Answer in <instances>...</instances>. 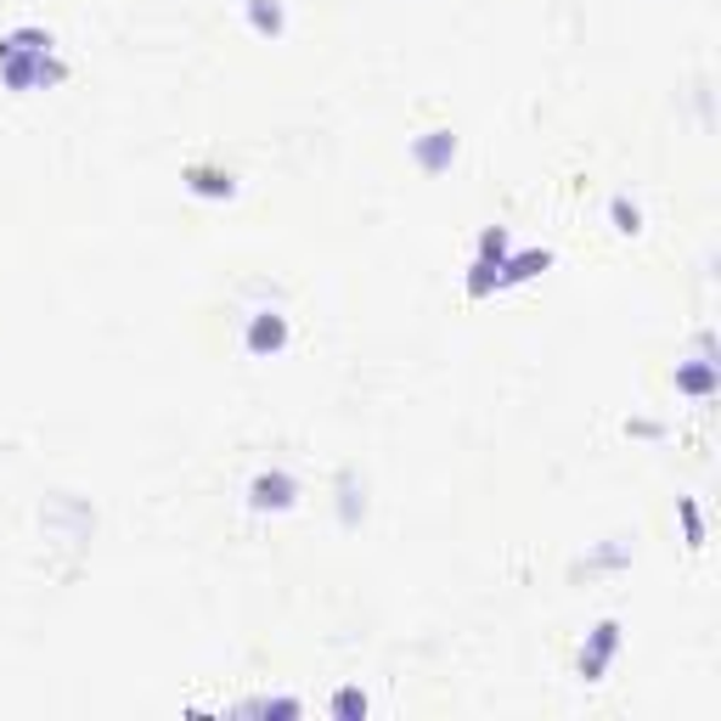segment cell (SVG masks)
<instances>
[{
	"mask_svg": "<svg viewBox=\"0 0 721 721\" xmlns=\"http://www.w3.org/2000/svg\"><path fill=\"white\" fill-rule=\"evenodd\" d=\"M69 80V63L56 56V40L51 29L29 23V29H12L0 34V85L29 96V91H45V85H63Z\"/></svg>",
	"mask_w": 721,
	"mask_h": 721,
	"instance_id": "6da1fadb",
	"label": "cell"
},
{
	"mask_svg": "<svg viewBox=\"0 0 721 721\" xmlns=\"http://www.w3.org/2000/svg\"><path fill=\"white\" fill-rule=\"evenodd\" d=\"M293 502H299V479L288 468H260L249 479V508L254 513H288Z\"/></svg>",
	"mask_w": 721,
	"mask_h": 721,
	"instance_id": "7a4b0ae2",
	"label": "cell"
},
{
	"mask_svg": "<svg viewBox=\"0 0 721 721\" xmlns=\"http://www.w3.org/2000/svg\"><path fill=\"white\" fill-rule=\"evenodd\" d=\"M620 642H626L620 620H597V626L586 631V648H581V677H586V682H604V671H609V659L620 654Z\"/></svg>",
	"mask_w": 721,
	"mask_h": 721,
	"instance_id": "3957f363",
	"label": "cell"
},
{
	"mask_svg": "<svg viewBox=\"0 0 721 721\" xmlns=\"http://www.w3.org/2000/svg\"><path fill=\"white\" fill-rule=\"evenodd\" d=\"M288 338H293V322H288L282 311H254L249 327H243V349L260 355V360H265V355H282Z\"/></svg>",
	"mask_w": 721,
	"mask_h": 721,
	"instance_id": "277c9868",
	"label": "cell"
},
{
	"mask_svg": "<svg viewBox=\"0 0 721 721\" xmlns=\"http://www.w3.org/2000/svg\"><path fill=\"white\" fill-rule=\"evenodd\" d=\"M180 187H187L192 198H231L237 192V175L226 169V164H187V169H180Z\"/></svg>",
	"mask_w": 721,
	"mask_h": 721,
	"instance_id": "5b68a950",
	"label": "cell"
},
{
	"mask_svg": "<svg viewBox=\"0 0 721 721\" xmlns=\"http://www.w3.org/2000/svg\"><path fill=\"white\" fill-rule=\"evenodd\" d=\"M411 158H417V169H424V175H440V169H451V158H457V136H451V130L411 136Z\"/></svg>",
	"mask_w": 721,
	"mask_h": 721,
	"instance_id": "8992f818",
	"label": "cell"
},
{
	"mask_svg": "<svg viewBox=\"0 0 721 721\" xmlns=\"http://www.w3.org/2000/svg\"><path fill=\"white\" fill-rule=\"evenodd\" d=\"M547 265H553V249H524V254H508V260H502V271H497V293H502V288H519V282H535Z\"/></svg>",
	"mask_w": 721,
	"mask_h": 721,
	"instance_id": "52a82bcc",
	"label": "cell"
},
{
	"mask_svg": "<svg viewBox=\"0 0 721 721\" xmlns=\"http://www.w3.org/2000/svg\"><path fill=\"white\" fill-rule=\"evenodd\" d=\"M243 12H249V29L260 40H282L288 34V7H282V0H243Z\"/></svg>",
	"mask_w": 721,
	"mask_h": 721,
	"instance_id": "ba28073f",
	"label": "cell"
},
{
	"mask_svg": "<svg viewBox=\"0 0 721 721\" xmlns=\"http://www.w3.org/2000/svg\"><path fill=\"white\" fill-rule=\"evenodd\" d=\"M715 384H721V373H715V360L710 355H699V360H688V367H677V389L682 395H715Z\"/></svg>",
	"mask_w": 721,
	"mask_h": 721,
	"instance_id": "9c48e42d",
	"label": "cell"
},
{
	"mask_svg": "<svg viewBox=\"0 0 721 721\" xmlns=\"http://www.w3.org/2000/svg\"><path fill=\"white\" fill-rule=\"evenodd\" d=\"M508 254H513V237H508V226H485V231H479L473 260H491V265H502Z\"/></svg>",
	"mask_w": 721,
	"mask_h": 721,
	"instance_id": "30bf717a",
	"label": "cell"
},
{
	"mask_svg": "<svg viewBox=\"0 0 721 721\" xmlns=\"http://www.w3.org/2000/svg\"><path fill=\"white\" fill-rule=\"evenodd\" d=\"M360 513H367V497H360V485H355V468H344L338 473V519L360 524Z\"/></svg>",
	"mask_w": 721,
	"mask_h": 721,
	"instance_id": "8fae6325",
	"label": "cell"
},
{
	"mask_svg": "<svg viewBox=\"0 0 721 721\" xmlns=\"http://www.w3.org/2000/svg\"><path fill=\"white\" fill-rule=\"evenodd\" d=\"M609 220H615V231H626V237H637L642 231V209L620 192V198H609Z\"/></svg>",
	"mask_w": 721,
	"mask_h": 721,
	"instance_id": "7c38bea8",
	"label": "cell"
},
{
	"mask_svg": "<svg viewBox=\"0 0 721 721\" xmlns=\"http://www.w3.org/2000/svg\"><path fill=\"white\" fill-rule=\"evenodd\" d=\"M677 519H682V530H688V547H704V513H699L693 497H677Z\"/></svg>",
	"mask_w": 721,
	"mask_h": 721,
	"instance_id": "4fadbf2b",
	"label": "cell"
},
{
	"mask_svg": "<svg viewBox=\"0 0 721 721\" xmlns=\"http://www.w3.org/2000/svg\"><path fill=\"white\" fill-rule=\"evenodd\" d=\"M327 710H333V715H344V721H349V715H367V693H360V688H338Z\"/></svg>",
	"mask_w": 721,
	"mask_h": 721,
	"instance_id": "5bb4252c",
	"label": "cell"
},
{
	"mask_svg": "<svg viewBox=\"0 0 721 721\" xmlns=\"http://www.w3.org/2000/svg\"><path fill=\"white\" fill-rule=\"evenodd\" d=\"M237 710H249V715H299L305 704H299V699H249V704H237Z\"/></svg>",
	"mask_w": 721,
	"mask_h": 721,
	"instance_id": "9a60e30c",
	"label": "cell"
},
{
	"mask_svg": "<svg viewBox=\"0 0 721 721\" xmlns=\"http://www.w3.org/2000/svg\"><path fill=\"white\" fill-rule=\"evenodd\" d=\"M620 564H631V541H609V547L592 558V570H620Z\"/></svg>",
	"mask_w": 721,
	"mask_h": 721,
	"instance_id": "2e32d148",
	"label": "cell"
},
{
	"mask_svg": "<svg viewBox=\"0 0 721 721\" xmlns=\"http://www.w3.org/2000/svg\"><path fill=\"white\" fill-rule=\"evenodd\" d=\"M626 435H637V440H659V435H666V424H654V417H631Z\"/></svg>",
	"mask_w": 721,
	"mask_h": 721,
	"instance_id": "e0dca14e",
	"label": "cell"
}]
</instances>
